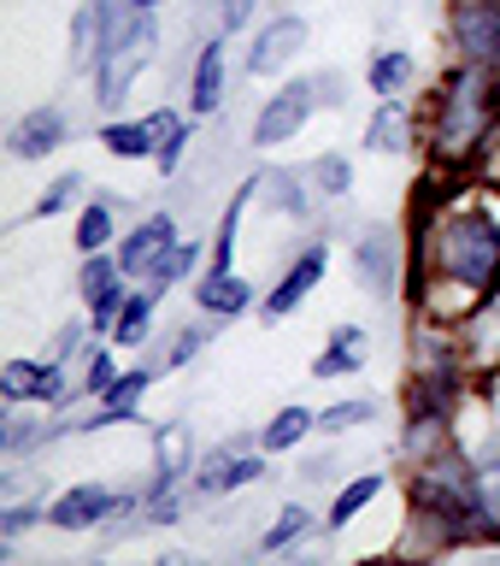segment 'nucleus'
<instances>
[{
  "label": "nucleus",
  "mask_w": 500,
  "mask_h": 566,
  "mask_svg": "<svg viewBox=\"0 0 500 566\" xmlns=\"http://www.w3.org/2000/svg\"><path fill=\"white\" fill-rule=\"evenodd\" d=\"M194 307L206 318H242L254 307V283H242L236 265H206V277L194 283Z\"/></svg>",
  "instance_id": "nucleus-14"
},
{
  "label": "nucleus",
  "mask_w": 500,
  "mask_h": 566,
  "mask_svg": "<svg viewBox=\"0 0 500 566\" xmlns=\"http://www.w3.org/2000/svg\"><path fill=\"white\" fill-rule=\"evenodd\" d=\"M448 42H454V60L494 65L500 60V0H454L448 7Z\"/></svg>",
  "instance_id": "nucleus-8"
},
{
  "label": "nucleus",
  "mask_w": 500,
  "mask_h": 566,
  "mask_svg": "<svg viewBox=\"0 0 500 566\" xmlns=\"http://www.w3.org/2000/svg\"><path fill=\"white\" fill-rule=\"evenodd\" d=\"M206 336H212L206 325H183V331H177V343H171V354H166V366H171V371H177V366H189L194 354L206 348Z\"/></svg>",
  "instance_id": "nucleus-37"
},
{
  "label": "nucleus",
  "mask_w": 500,
  "mask_h": 566,
  "mask_svg": "<svg viewBox=\"0 0 500 566\" xmlns=\"http://www.w3.org/2000/svg\"><path fill=\"white\" fill-rule=\"evenodd\" d=\"M153 307H159V290L148 283L141 295H130L124 301V313H118V325H113V343L118 348H141L153 336Z\"/></svg>",
  "instance_id": "nucleus-23"
},
{
  "label": "nucleus",
  "mask_w": 500,
  "mask_h": 566,
  "mask_svg": "<svg viewBox=\"0 0 500 566\" xmlns=\"http://www.w3.org/2000/svg\"><path fill=\"white\" fill-rule=\"evenodd\" d=\"M113 219H118V201H113V195H95V201L77 212V254H100V248H113Z\"/></svg>",
  "instance_id": "nucleus-24"
},
{
  "label": "nucleus",
  "mask_w": 500,
  "mask_h": 566,
  "mask_svg": "<svg viewBox=\"0 0 500 566\" xmlns=\"http://www.w3.org/2000/svg\"><path fill=\"white\" fill-rule=\"evenodd\" d=\"M130 507H141V490L136 495H124V490H106V484H71V490H60L47 502V525L53 531H95V525H106L113 513H130Z\"/></svg>",
  "instance_id": "nucleus-7"
},
{
  "label": "nucleus",
  "mask_w": 500,
  "mask_h": 566,
  "mask_svg": "<svg viewBox=\"0 0 500 566\" xmlns=\"http://www.w3.org/2000/svg\"><path fill=\"white\" fill-rule=\"evenodd\" d=\"M312 184H318L325 201H342V195L353 189V159L348 154H318L312 159Z\"/></svg>",
  "instance_id": "nucleus-30"
},
{
  "label": "nucleus",
  "mask_w": 500,
  "mask_h": 566,
  "mask_svg": "<svg viewBox=\"0 0 500 566\" xmlns=\"http://www.w3.org/2000/svg\"><path fill=\"white\" fill-rule=\"evenodd\" d=\"M336 472V454H312L307 467H300V478H330Z\"/></svg>",
  "instance_id": "nucleus-40"
},
{
  "label": "nucleus",
  "mask_w": 500,
  "mask_h": 566,
  "mask_svg": "<svg viewBox=\"0 0 500 566\" xmlns=\"http://www.w3.org/2000/svg\"><path fill=\"white\" fill-rule=\"evenodd\" d=\"M124 265H118V248H100V254H83V272H77V295L95 301L106 283H118Z\"/></svg>",
  "instance_id": "nucleus-29"
},
{
  "label": "nucleus",
  "mask_w": 500,
  "mask_h": 566,
  "mask_svg": "<svg viewBox=\"0 0 500 566\" xmlns=\"http://www.w3.org/2000/svg\"><path fill=\"white\" fill-rule=\"evenodd\" d=\"M500 124V77L494 65H466L448 71V83L430 101V159L448 171H471L477 148Z\"/></svg>",
  "instance_id": "nucleus-2"
},
{
  "label": "nucleus",
  "mask_w": 500,
  "mask_h": 566,
  "mask_svg": "<svg viewBox=\"0 0 500 566\" xmlns=\"http://www.w3.org/2000/svg\"><path fill=\"white\" fill-rule=\"evenodd\" d=\"M494 77H500V60H494Z\"/></svg>",
  "instance_id": "nucleus-42"
},
{
  "label": "nucleus",
  "mask_w": 500,
  "mask_h": 566,
  "mask_svg": "<svg viewBox=\"0 0 500 566\" xmlns=\"http://www.w3.org/2000/svg\"><path fill=\"white\" fill-rule=\"evenodd\" d=\"M312 431H318V413H312V407H300V401H289V407H277V413L265 419L259 449H265V454H289V449H300Z\"/></svg>",
  "instance_id": "nucleus-19"
},
{
  "label": "nucleus",
  "mask_w": 500,
  "mask_h": 566,
  "mask_svg": "<svg viewBox=\"0 0 500 566\" xmlns=\"http://www.w3.org/2000/svg\"><path fill=\"white\" fill-rule=\"evenodd\" d=\"M365 419H377V401H365V396L330 401L325 413H318V431H325V437H342V431H353V424H365Z\"/></svg>",
  "instance_id": "nucleus-31"
},
{
  "label": "nucleus",
  "mask_w": 500,
  "mask_h": 566,
  "mask_svg": "<svg viewBox=\"0 0 500 566\" xmlns=\"http://www.w3.org/2000/svg\"><path fill=\"white\" fill-rule=\"evenodd\" d=\"M477 467V502H483V520H489V531L500 537V442L483 454V460H471Z\"/></svg>",
  "instance_id": "nucleus-28"
},
{
  "label": "nucleus",
  "mask_w": 500,
  "mask_h": 566,
  "mask_svg": "<svg viewBox=\"0 0 500 566\" xmlns=\"http://www.w3.org/2000/svg\"><path fill=\"white\" fill-rule=\"evenodd\" d=\"M65 437V419L60 424H47V419H24V413H7V431H0V454H30V449H42V442H60Z\"/></svg>",
  "instance_id": "nucleus-26"
},
{
  "label": "nucleus",
  "mask_w": 500,
  "mask_h": 566,
  "mask_svg": "<svg viewBox=\"0 0 500 566\" xmlns=\"http://www.w3.org/2000/svg\"><path fill=\"white\" fill-rule=\"evenodd\" d=\"M224 106V35H212L194 53V71H189V113L194 118H212Z\"/></svg>",
  "instance_id": "nucleus-15"
},
{
  "label": "nucleus",
  "mask_w": 500,
  "mask_h": 566,
  "mask_svg": "<svg viewBox=\"0 0 500 566\" xmlns=\"http://www.w3.org/2000/svg\"><path fill=\"white\" fill-rule=\"evenodd\" d=\"M177 242V219L166 207L148 212V219H136V230L118 242V265H124V277H148L153 272V260L166 254V248Z\"/></svg>",
  "instance_id": "nucleus-12"
},
{
  "label": "nucleus",
  "mask_w": 500,
  "mask_h": 566,
  "mask_svg": "<svg viewBox=\"0 0 500 566\" xmlns=\"http://www.w3.org/2000/svg\"><path fill=\"white\" fill-rule=\"evenodd\" d=\"M413 77H418V60L406 48H377V53H371V65H365V83H371V95H377V101L406 95Z\"/></svg>",
  "instance_id": "nucleus-18"
},
{
  "label": "nucleus",
  "mask_w": 500,
  "mask_h": 566,
  "mask_svg": "<svg viewBox=\"0 0 500 566\" xmlns=\"http://www.w3.org/2000/svg\"><path fill=\"white\" fill-rule=\"evenodd\" d=\"M77 343H83V325L71 318V325H60V336H53V360H65V354L77 348Z\"/></svg>",
  "instance_id": "nucleus-39"
},
{
  "label": "nucleus",
  "mask_w": 500,
  "mask_h": 566,
  "mask_svg": "<svg viewBox=\"0 0 500 566\" xmlns=\"http://www.w3.org/2000/svg\"><path fill=\"white\" fill-rule=\"evenodd\" d=\"M113 384H118V360H113V348H100V343H95V348H88V360H83V384H77V389L100 401Z\"/></svg>",
  "instance_id": "nucleus-33"
},
{
  "label": "nucleus",
  "mask_w": 500,
  "mask_h": 566,
  "mask_svg": "<svg viewBox=\"0 0 500 566\" xmlns=\"http://www.w3.org/2000/svg\"><path fill=\"white\" fill-rule=\"evenodd\" d=\"M265 184H272V195H277L283 212H295V219H307V212H312V195L300 189V184H307V171H272Z\"/></svg>",
  "instance_id": "nucleus-34"
},
{
  "label": "nucleus",
  "mask_w": 500,
  "mask_h": 566,
  "mask_svg": "<svg viewBox=\"0 0 500 566\" xmlns=\"http://www.w3.org/2000/svg\"><path fill=\"white\" fill-rule=\"evenodd\" d=\"M365 348H371V336H365V325H336L330 331V348L312 360V378H353V371L365 366Z\"/></svg>",
  "instance_id": "nucleus-17"
},
{
  "label": "nucleus",
  "mask_w": 500,
  "mask_h": 566,
  "mask_svg": "<svg viewBox=\"0 0 500 566\" xmlns=\"http://www.w3.org/2000/svg\"><path fill=\"white\" fill-rule=\"evenodd\" d=\"M130 0H83L77 18H71V71H88L113 42V30L130 18Z\"/></svg>",
  "instance_id": "nucleus-10"
},
{
  "label": "nucleus",
  "mask_w": 500,
  "mask_h": 566,
  "mask_svg": "<svg viewBox=\"0 0 500 566\" xmlns=\"http://www.w3.org/2000/svg\"><path fill=\"white\" fill-rule=\"evenodd\" d=\"M325 272H330V248H325V242L300 248L295 265L272 283V295L259 301V313H265V318H289V313L300 307V301H307V295L318 290V283H325Z\"/></svg>",
  "instance_id": "nucleus-11"
},
{
  "label": "nucleus",
  "mask_w": 500,
  "mask_h": 566,
  "mask_svg": "<svg viewBox=\"0 0 500 566\" xmlns=\"http://www.w3.org/2000/svg\"><path fill=\"white\" fill-rule=\"evenodd\" d=\"M47 520V507H35V502H12V507H0V537H24L30 525H42Z\"/></svg>",
  "instance_id": "nucleus-36"
},
{
  "label": "nucleus",
  "mask_w": 500,
  "mask_h": 566,
  "mask_svg": "<svg viewBox=\"0 0 500 566\" xmlns=\"http://www.w3.org/2000/svg\"><path fill=\"white\" fill-rule=\"evenodd\" d=\"M318 106H342V77H336V71L283 83L277 95L259 106V118H254V148H283V142H295Z\"/></svg>",
  "instance_id": "nucleus-3"
},
{
  "label": "nucleus",
  "mask_w": 500,
  "mask_h": 566,
  "mask_svg": "<svg viewBox=\"0 0 500 566\" xmlns=\"http://www.w3.org/2000/svg\"><path fill=\"white\" fill-rule=\"evenodd\" d=\"M42 384H47V360H0V401L7 407H24V401H42Z\"/></svg>",
  "instance_id": "nucleus-22"
},
{
  "label": "nucleus",
  "mask_w": 500,
  "mask_h": 566,
  "mask_svg": "<svg viewBox=\"0 0 500 566\" xmlns=\"http://www.w3.org/2000/svg\"><path fill=\"white\" fill-rule=\"evenodd\" d=\"M353 272H360L365 295H395L413 277V248H406L389 224H365L353 237Z\"/></svg>",
  "instance_id": "nucleus-5"
},
{
  "label": "nucleus",
  "mask_w": 500,
  "mask_h": 566,
  "mask_svg": "<svg viewBox=\"0 0 500 566\" xmlns=\"http://www.w3.org/2000/svg\"><path fill=\"white\" fill-rule=\"evenodd\" d=\"M153 48H159L153 12H130V18L113 30L106 53L95 60V101H100V106H124V101H130V83L141 77V65L153 60Z\"/></svg>",
  "instance_id": "nucleus-4"
},
{
  "label": "nucleus",
  "mask_w": 500,
  "mask_h": 566,
  "mask_svg": "<svg viewBox=\"0 0 500 566\" xmlns=\"http://www.w3.org/2000/svg\"><path fill=\"white\" fill-rule=\"evenodd\" d=\"M254 7H259V0H219V24L224 30H242L247 18H254Z\"/></svg>",
  "instance_id": "nucleus-38"
},
{
  "label": "nucleus",
  "mask_w": 500,
  "mask_h": 566,
  "mask_svg": "<svg viewBox=\"0 0 500 566\" xmlns=\"http://www.w3.org/2000/svg\"><path fill=\"white\" fill-rule=\"evenodd\" d=\"M418 142V113L406 106L401 95L395 101H377V113L365 124V148L371 154H406Z\"/></svg>",
  "instance_id": "nucleus-16"
},
{
  "label": "nucleus",
  "mask_w": 500,
  "mask_h": 566,
  "mask_svg": "<svg viewBox=\"0 0 500 566\" xmlns=\"http://www.w3.org/2000/svg\"><path fill=\"white\" fill-rule=\"evenodd\" d=\"M77 201H83V171H65V177H53V184L35 195V219H53V212H65Z\"/></svg>",
  "instance_id": "nucleus-32"
},
{
  "label": "nucleus",
  "mask_w": 500,
  "mask_h": 566,
  "mask_svg": "<svg viewBox=\"0 0 500 566\" xmlns=\"http://www.w3.org/2000/svg\"><path fill=\"white\" fill-rule=\"evenodd\" d=\"M307 42H312V24L300 12H283V18H272V24L254 35L242 71H247V77H277L289 60H300V48H307Z\"/></svg>",
  "instance_id": "nucleus-9"
},
{
  "label": "nucleus",
  "mask_w": 500,
  "mask_h": 566,
  "mask_svg": "<svg viewBox=\"0 0 500 566\" xmlns=\"http://www.w3.org/2000/svg\"><path fill=\"white\" fill-rule=\"evenodd\" d=\"M130 7H136V12H153V7H166V0H130Z\"/></svg>",
  "instance_id": "nucleus-41"
},
{
  "label": "nucleus",
  "mask_w": 500,
  "mask_h": 566,
  "mask_svg": "<svg viewBox=\"0 0 500 566\" xmlns=\"http://www.w3.org/2000/svg\"><path fill=\"white\" fill-rule=\"evenodd\" d=\"M65 130L71 124H65L60 106H30V113L7 130V154L12 159H47V154L65 148Z\"/></svg>",
  "instance_id": "nucleus-13"
},
{
  "label": "nucleus",
  "mask_w": 500,
  "mask_h": 566,
  "mask_svg": "<svg viewBox=\"0 0 500 566\" xmlns=\"http://www.w3.org/2000/svg\"><path fill=\"white\" fill-rule=\"evenodd\" d=\"M201 254H206V248L194 242V237H177V242L166 248V254L153 260V272H148V283H153L159 295H166V290H177V283H183V277L194 272V265H201Z\"/></svg>",
  "instance_id": "nucleus-25"
},
{
  "label": "nucleus",
  "mask_w": 500,
  "mask_h": 566,
  "mask_svg": "<svg viewBox=\"0 0 500 566\" xmlns=\"http://www.w3.org/2000/svg\"><path fill=\"white\" fill-rule=\"evenodd\" d=\"M454 354H459V378L471 384H489V371H500V290H489L454 325Z\"/></svg>",
  "instance_id": "nucleus-6"
},
{
  "label": "nucleus",
  "mask_w": 500,
  "mask_h": 566,
  "mask_svg": "<svg viewBox=\"0 0 500 566\" xmlns=\"http://www.w3.org/2000/svg\"><path fill=\"white\" fill-rule=\"evenodd\" d=\"M100 148L113 159H153L159 142H153L148 118H113V124H100Z\"/></svg>",
  "instance_id": "nucleus-21"
},
{
  "label": "nucleus",
  "mask_w": 500,
  "mask_h": 566,
  "mask_svg": "<svg viewBox=\"0 0 500 566\" xmlns=\"http://www.w3.org/2000/svg\"><path fill=\"white\" fill-rule=\"evenodd\" d=\"M307 531H312V513L300 507V502H289V507H283L277 520H272V531L259 537V548H265V555H283V548H295L300 537H307Z\"/></svg>",
  "instance_id": "nucleus-27"
},
{
  "label": "nucleus",
  "mask_w": 500,
  "mask_h": 566,
  "mask_svg": "<svg viewBox=\"0 0 500 566\" xmlns=\"http://www.w3.org/2000/svg\"><path fill=\"white\" fill-rule=\"evenodd\" d=\"M383 490H389V478H383V472H360V478H348V484L336 490V502H330V520H325V525H330V531L353 525L371 502H377Z\"/></svg>",
  "instance_id": "nucleus-20"
},
{
  "label": "nucleus",
  "mask_w": 500,
  "mask_h": 566,
  "mask_svg": "<svg viewBox=\"0 0 500 566\" xmlns=\"http://www.w3.org/2000/svg\"><path fill=\"white\" fill-rule=\"evenodd\" d=\"M489 290H500V219L471 201V195H448L430 212H418L413 237V307L430 318L442 295H454L459 307H477Z\"/></svg>",
  "instance_id": "nucleus-1"
},
{
  "label": "nucleus",
  "mask_w": 500,
  "mask_h": 566,
  "mask_svg": "<svg viewBox=\"0 0 500 566\" xmlns=\"http://www.w3.org/2000/svg\"><path fill=\"white\" fill-rule=\"evenodd\" d=\"M130 277H118V283H106V290L88 301V318H95V331H106L113 336V325H118V313H124V301H130V290H124Z\"/></svg>",
  "instance_id": "nucleus-35"
}]
</instances>
